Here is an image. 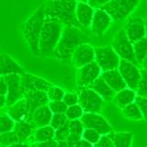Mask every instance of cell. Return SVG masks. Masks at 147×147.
<instances>
[{"mask_svg": "<svg viewBox=\"0 0 147 147\" xmlns=\"http://www.w3.org/2000/svg\"><path fill=\"white\" fill-rule=\"evenodd\" d=\"M50 1H53V0H50Z\"/></svg>", "mask_w": 147, "mask_h": 147, "instance_id": "obj_53", "label": "cell"}, {"mask_svg": "<svg viewBox=\"0 0 147 147\" xmlns=\"http://www.w3.org/2000/svg\"><path fill=\"white\" fill-rule=\"evenodd\" d=\"M57 147H70L67 141H60L58 142V145Z\"/></svg>", "mask_w": 147, "mask_h": 147, "instance_id": "obj_49", "label": "cell"}, {"mask_svg": "<svg viewBox=\"0 0 147 147\" xmlns=\"http://www.w3.org/2000/svg\"><path fill=\"white\" fill-rule=\"evenodd\" d=\"M7 113L16 122L21 121H27L29 117V108L25 98L18 100L14 105L7 108Z\"/></svg>", "mask_w": 147, "mask_h": 147, "instance_id": "obj_23", "label": "cell"}, {"mask_svg": "<svg viewBox=\"0 0 147 147\" xmlns=\"http://www.w3.org/2000/svg\"><path fill=\"white\" fill-rule=\"evenodd\" d=\"M16 126V121L7 113H3L0 117V131L1 133L13 131Z\"/></svg>", "mask_w": 147, "mask_h": 147, "instance_id": "obj_30", "label": "cell"}, {"mask_svg": "<svg viewBox=\"0 0 147 147\" xmlns=\"http://www.w3.org/2000/svg\"><path fill=\"white\" fill-rule=\"evenodd\" d=\"M64 26L54 18H46L40 37V55L49 56L54 53L61 39Z\"/></svg>", "mask_w": 147, "mask_h": 147, "instance_id": "obj_4", "label": "cell"}, {"mask_svg": "<svg viewBox=\"0 0 147 147\" xmlns=\"http://www.w3.org/2000/svg\"><path fill=\"white\" fill-rule=\"evenodd\" d=\"M101 136H102V135H101L98 131H96V130L86 128L84 132H83L82 139H84L85 141L90 142L91 144L96 145L99 142Z\"/></svg>", "mask_w": 147, "mask_h": 147, "instance_id": "obj_32", "label": "cell"}, {"mask_svg": "<svg viewBox=\"0 0 147 147\" xmlns=\"http://www.w3.org/2000/svg\"><path fill=\"white\" fill-rule=\"evenodd\" d=\"M100 76L108 83V85L111 87L116 93L125 89L127 87L126 83L124 81L123 77L121 76V73H119L118 69L102 72Z\"/></svg>", "mask_w": 147, "mask_h": 147, "instance_id": "obj_21", "label": "cell"}, {"mask_svg": "<svg viewBox=\"0 0 147 147\" xmlns=\"http://www.w3.org/2000/svg\"><path fill=\"white\" fill-rule=\"evenodd\" d=\"M68 121H69V119H67L65 113L53 114V119H52V122H51V126L56 131L59 128H61L63 125H65Z\"/></svg>", "mask_w": 147, "mask_h": 147, "instance_id": "obj_36", "label": "cell"}, {"mask_svg": "<svg viewBox=\"0 0 147 147\" xmlns=\"http://www.w3.org/2000/svg\"><path fill=\"white\" fill-rule=\"evenodd\" d=\"M55 138V130L51 126H44L40 128H36L34 132V142H42L53 140Z\"/></svg>", "mask_w": 147, "mask_h": 147, "instance_id": "obj_27", "label": "cell"}, {"mask_svg": "<svg viewBox=\"0 0 147 147\" xmlns=\"http://www.w3.org/2000/svg\"><path fill=\"white\" fill-rule=\"evenodd\" d=\"M135 103L138 105V107L140 108L144 119L147 121V98H142V96H137Z\"/></svg>", "mask_w": 147, "mask_h": 147, "instance_id": "obj_41", "label": "cell"}, {"mask_svg": "<svg viewBox=\"0 0 147 147\" xmlns=\"http://www.w3.org/2000/svg\"><path fill=\"white\" fill-rule=\"evenodd\" d=\"M118 70L125 81L127 87L136 91L142 77V69L126 60H121Z\"/></svg>", "mask_w": 147, "mask_h": 147, "instance_id": "obj_9", "label": "cell"}, {"mask_svg": "<svg viewBox=\"0 0 147 147\" xmlns=\"http://www.w3.org/2000/svg\"><path fill=\"white\" fill-rule=\"evenodd\" d=\"M58 142L53 139L47 142H33L31 144V147H57Z\"/></svg>", "mask_w": 147, "mask_h": 147, "instance_id": "obj_43", "label": "cell"}, {"mask_svg": "<svg viewBox=\"0 0 147 147\" xmlns=\"http://www.w3.org/2000/svg\"><path fill=\"white\" fill-rule=\"evenodd\" d=\"M95 62L98 64L102 72L118 69L121 58L113 50L111 46H103V47L95 48Z\"/></svg>", "mask_w": 147, "mask_h": 147, "instance_id": "obj_8", "label": "cell"}, {"mask_svg": "<svg viewBox=\"0 0 147 147\" xmlns=\"http://www.w3.org/2000/svg\"><path fill=\"white\" fill-rule=\"evenodd\" d=\"M142 77L136 90L137 96H142V98H147V71L145 69L142 68Z\"/></svg>", "mask_w": 147, "mask_h": 147, "instance_id": "obj_35", "label": "cell"}, {"mask_svg": "<svg viewBox=\"0 0 147 147\" xmlns=\"http://www.w3.org/2000/svg\"><path fill=\"white\" fill-rule=\"evenodd\" d=\"M7 92H8L7 83L5 80L4 76H1V78H0V94H1V96H7Z\"/></svg>", "mask_w": 147, "mask_h": 147, "instance_id": "obj_45", "label": "cell"}, {"mask_svg": "<svg viewBox=\"0 0 147 147\" xmlns=\"http://www.w3.org/2000/svg\"><path fill=\"white\" fill-rule=\"evenodd\" d=\"M8 86V92L7 95V107H10L18 100L24 98L26 94L22 85L21 75H9L4 76Z\"/></svg>", "mask_w": 147, "mask_h": 147, "instance_id": "obj_10", "label": "cell"}, {"mask_svg": "<svg viewBox=\"0 0 147 147\" xmlns=\"http://www.w3.org/2000/svg\"><path fill=\"white\" fill-rule=\"evenodd\" d=\"M35 130L36 127L31 122H29L27 121H21L16 122L14 131H15L20 142H28V144H30L29 142L31 140L32 144H33Z\"/></svg>", "mask_w": 147, "mask_h": 147, "instance_id": "obj_19", "label": "cell"}, {"mask_svg": "<svg viewBox=\"0 0 147 147\" xmlns=\"http://www.w3.org/2000/svg\"><path fill=\"white\" fill-rule=\"evenodd\" d=\"M96 9L88 3H77L76 6V20L81 27L90 28Z\"/></svg>", "mask_w": 147, "mask_h": 147, "instance_id": "obj_20", "label": "cell"}, {"mask_svg": "<svg viewBox=\"0 0 147 147\" xmlns=\"http://www.w3.org/2000/svg\"><path fill=\"white\" fill-rule=\"evenodd\" d=\"M63 101L65 103L68 107L74 105H77L79 104V96L76 92H67L65 93L63 96Z\"/></svg>", "mask_w": 147, "mask_h": 147, "instance_id": "obj_40", "label": "cell"}, {"mask_svg": "<svg viewBox=\"0 0 147 147\" xmlns=\"http://www.w3.org/2000/svg\"><path fill=\"white\" fill-rule=\"evenodd\" d=\"M88 37L79 28L64 27L60 41L54 51L55 58L60 60L71 59L75 51L81 44L88 43Z\"/></svg>", "mask_w": 147, "mask_h": 147, "instance_id": "obj_2", "label": "cell"}, {"mask_svg": "<svg viewBox=\"0 0 147 147\" xmlns=\"http://www.w3.org/2000/svg\"><path fill=\"white\" fill-rule=\"evenodd\" d=\"M84 114H85V111H84V109H83V108L81 107L80 104L70 106V107H68L66 112H65V115L69 121L80 119Z\"/></svg>", "mask_w": 147, "mask_h": 147, "instance_id": "obj_31", "label": "cell"}, {"mask_svg": "<svg viewBox=\"0 0 147 147\" xmlns=\"http://www.w3.org/2000/svg\"><path fill=\"white\" fill-rule=\"evenodd\" d=\"M69 129H70V134L82 138L86 128L81 119H74V121H69Z\"/></svg>", "mask_w": 147, "mask_h": 147, "instance_id": "obj_33", "label": "cell"}, {"mask_svg": "<svg viewBox=\"0 0 147 147\" xmlns=\"http://www.w3.org/2000/svg\"><path fill=\"white\" fill-rule=\"evenodd\" d=\"M95 48L92 47L89 43H84L77 47L71 59L75 66L79 69L86 64L95 62Z\"/></svg>", "mask_w": 147, "mask_h": 147, "instance_id": "obj_14", "label": "cell"}, {"mask_svg": "<svg viewBox=\"0 0 147 147\" xmlns=\"http://www.w3.org/2000/svg\"><path fill=\"white\" fill-rule=\"evenodd\" d=\"M96 147H114V144L112 140L110 139L109 134L102 135L100 138L99 142L95 145Z\"/></svg>", "mask_w": 147, "mask_h": 147, "instance_id": "obj_42", "label": "cell"}, {"mask_svg": "<svg viewBox=\"0 0 147 147\" xmlns=\"http://www.w3.org/2000/svg\"><path fill=\"white\" fill-rule=\"evenodd\" d=\"M7 147H31V144H28V142H15V144H10Z\"/></svg>", "mask_w": 147, "mask_h": 147, "instance_id": "obj_47", "label": "cell"}, {"mask_svg": "<svg viewBox=\"0 0 147 147\" xmlns=\"http://www.w3.org/2000/svg\"><path fill=\"white\" fill-rule=\"evenodd\" d=\"M53 113L50 109L48 105L41 106L39 109H37L31 118V123L36 128H40L44 126L51 125Z\"/></svg>", "mask_w": 147, "mask_h": 147, "instance_id": "obj_22", "label": "cell"}, {"mask_svg": "<svg viewBox=\"0 0 147 147\" xmlns=\"http://www.w3.org/2000/svg\"><path fill=\"white\" fill-rule=\"evenodd\" d=\"M140 0H111L101 8L115 21H121L135 10Z\"/></svg>", "mask_w": 147, "mask_h": 147, "instance_id": "obj_5", "label": "cell"}, {"mask_svg": "<svg viewBox=\"0 0 147 147\" xmlns=\"http://www.w3.org/2000/svg\"><path fill=\"white\" fill-rule=\"evenodd\" d=\"M125 32L132 43L136 41L144 39L146 37V27H145V20H142V18L136 17L130 18L125 27Z\"/></svg>", "mask_w": 147, "mask_h": 147, "instance_id": "obj_13", "label": "cell"}, {"mask_svg": "<svg viewBox=\"0 0 147 147\" xmlns=\"http://www.w3.org/2000/svg\"><path fill=\"white\" fill-rule=\"evenodd\" d=\"M133 49L137 62L139 65H142L147 57V36L133 43Z\"/></svg>", "mask_w": 147, "mask_h": 147, "instance_id": "obj_28", "label": "cell"}, {"mask_svg": "<svg viewBox=\"0 0 147 147\" xmlns=\"http://www.w3.org/2000/svg\"><path fill=\"white\" fill-rule=\"evenodd\" d=\"M89 87L93 89L96 93H98L105 101H113L114 96L116 95V92L108 85V83L101 76L98 78Z\"/></svg>", "mask_w": 147, "mask_h": 147, "instance_id": "obj_24", "label": "cell"}, {"mask_svg": "<svg viewBox=\"0 0 147 147\" xmlns=\"http://www.w3.org/2000/svg\"><path fill=\"white\" fill-rule=\"evenodd\" d=\"M110 139L112 140L114 147H131L132 142V134L131 132H110Z\"/></svg>", "mask_w": 147, "mask_h": 147, "instance_id": "obj_26", "label": "cell"}, {"mask_svg": "<svg viewBox=\"0 0 147 147\" xmlns=\"http://www.w3.org/2000/svg\"><path fill=\"white\" fill-rule=\"evenodd\" d=\"M24 98L27 101L28 108H29V117L28 121L31 122V118L34 111L41 106L48 105L50 102L47 92L43 91H30L27 92L24 96Z\"/></svg>", "mask_w": 147, "mask_h": 147, "instance_id": "obj_17", "label": "cell"}, {"mask_svg": "<svg viewBox=\"0 0 147 147\" xmlns=\"http://www.w3.org/2000/svg\"><path fill=\"white\" fill-rule=\"evenodd\" d=\"M76 147H94V145L91 144L90 142L85 141L84 139H81L76 142Z\"/></svg>", "mask_w": 147, "mask_h": 147, "instance_id": "obj_46", "label": "cell"}, {"mask_svg": "<svg viewBox=\"0 0 147 147\" xmlns=\"http://www.w3.org/2000/svg\"><path fill=\"white\" fill-rule=\"evenodd\" d=\"M121 113L126 119H131V121H142V119H144L141 109L135 102L121 109Z\"/></svg>", "mask_w": 147, "mask_h": 147, "instance_id": "obj_29", "label": "cell"}, {"mask_svg": "<svg viewBox=\"0 0 147 147\" xmlns=\"http://www.w3.org/2000/svg\"><path fill=\"white\" fill-rule=\"evenodd\" d=\"M48 98L50 101H60L63 99V96L65 95L64 90L60 86H53L47 92Z\"/></svg>", "mask_w": 147, "mask_h": 147, "instance_id": "obj_34", "label": "cell"}, {"mask_svg": "<svg viewBox=\"0 0 147 147\" xmlns=\"http://www.w3.org/2000/svg\"><path fill=\"white\" fill-rule=\"evenodd\" d=\"M137 98L136 91L132 90L129 87H126L125 89L118 92L115 95L113 98V102L116 104L119 109H123L127 107L128 105L132 104L135 102Z\"/></svg>", "mask_w": 147, "mask_h": 147, "instance_id": "obj_25", "label": "cell"}, {"mask_svg": "<svg viewBox=\"0 0 147 147\" xmlns=\"http://www.w3.org/2000/svg\"><path fill=\"white\" fill-rule=\"evenodd\" d=\"M85 128L93 129L101 135H107L112 132V127L103 116L98 113H85L80 119Z\"/></svg>", "mask_w": 147, "mask_h": 147, "instance_id": "obj_12", "label": "cell"}, {"mask_svg": "<svg viewBox=\"0 0 147 147\" xmlns=\"http://www.w3.org/2000/svg\"><path fill=\"white\" fill-rule=\"evenodd\" d=\"M111 47L119 55L121 60H126L139 66V63L135 57L133 43L129 40L125 30H121L117 32V34L113 38Z\"/></svg>", "mask_w": 147, "mask_h": 147, "instance_id": "obj_6", "label": "cell"}, {"mask_svg": "<svg viewBox=\"0 0 147 147\" xmlns=\"http://www.w3.org/2000/svg\"><path fill=\"white\" fill-rule=\"evenodd\" d=\"M145 27H146V35H147V20H145Z\"/></svg>", "mask_w": 147, "mask_h": 147, "instance_id": "obj_52", "label": "cell"}, {"mask_svg": "<svg viewBox=\"0 0 147 147\" xmlns=\"http://www.w3.org/2000/svg\"><path fill=\"white\" fill-rule=\"evenodd\" d=\"M94 147H96V146H95V145H94Z\"/></svg>", "mask_w": 147, "mask_h": 147, "instance_id": "obj_54", "label": "cell"}, {"mask_svg": "<svg viewBox=\"0 0 147 147\" xmlns=\"http://www.w3.org/2000/svg\"><path fill=\"white\" fill-rule=\"evenodd\" d=\"M79 104L85 113H98L104 106V99L90 87H79Z\"/></svg>", "mask_w": 147, "mask_h": 147, "instance_id": "obj_7", "label": "cell"}, {"mask_svg": "<svg viewBox=\"0 0 147 147\" xmlns=\"http://www.w3.org/2000/svg\"><path fill=\"white\" fill-rule=\"evenodd\" d=\"M21 78H22V85L26 93L30 91L48 92V90L53 86L52 83L45 80L44 78L31 75V74L24 73L23 75H21Z\"/></svg>", "mask_w": 147, "mask_h": 147, "instance_id": "obj_16", "label": "cell"}, {"mask_svg": "<svg viewBox=\"0 0 147 147\" xmlns=\"http://www.w3.org/2000/svg\"><path fill=\"white\" fill-rule=\"evenodd\" d=\"M111 0H88V3L91 7H93L95 9L96 8H101L102 7H104L105 5H107L108 3H109Z\"/></svg>", "mask_w": 147, "mask_h": 147, "instance_id": "obj_44", "label": "cell"}, {"mask_svg": "<svg viewBox=\"0 0 147 147\" xmlns=\"http://www.w3.org/2000/svg\"><path fill=\"white\" fill-rule=\"evenodd\" d=\"M76 1L79 3V2H81V3H87L88 2V0H76Z\"/></svg>", "mask_w": 147, "mask_h": 147, "instance_id": "obj_51", "label": "cell"}, {"mask_svg": "<svg viewBox=\"0 0 147 147\" xmlns=\"http://www.w3.org/2000/svg\"><path fill=\"white\" fill-rule=\"evenodd\" d=\"M70 135V129H69V121L63 125V127L59 128L58 130L55 131V138L54 139L57 142L60 141H66L67 138Z\"/></svg>", "mask_w": 147, "mask_h": 147, "instance_id": "obj_39", "label": "cell"}, {"mask_svg": "<svg viewBox=\"0 0 147 147\" xmlns=\"http://www.w3.org/2000/svg\"><path fill=\"white\" fill-rule=\"evenodd\" d=\"M50 109L52 110L53 114L65 113L68 109V106L63 102V100L60 101H50L48 103Z\"/></svg>", "mask_w": 147, "mask_h": 147, "instance_id": "obj_37", "label": "cell"}, {"mask_svg": "<svg viewBox=\"0 0 147 147\" xmlns=\"http://www.w3.org/2000/svg\"><path fill=\"white\" fill-rule=\"evenodd\" d=\"M0 73L1 76H6L9 75H23L25 72L10 55L2 53L0 55Z\"/></svg>", "mask_w": 147, "mask_h": 147, "instance_id": "obj_18", "label": "cell"}, {"mask_svg": "<svg viewBox=\"0 0 147 147\" xmlns=\"http://www.w3.org/2000/svg\"><path fill=\"white\" fill-rule=\"evenodd\" d=\"M5 106H7V96H0V107L4 108Z\"/></svg>", "mask_w": 147, "mask_h": 147, "instance_id": "obj_48", "label": "cell"}, {"mask_svg": "<svg viewBox=\"0 0 147 147\" xmlns=\"http://www.w3.org/2000/svg\"><path fill=\"white\" fill-rule=\"evenodd\" d=\"M112 18L102 8H96L92 20L90 30L95 35H103L112 23Z\"/></svg>", "mask_w": 147, "mask_h": 147, "instance_id": "obj_15", "label": "cell"}, {"mask_svg": "<svg viewBox=\"0 0 147 147\" xmlns=\"http://www.w3.org/2000/svg\"><path fill=\"white\" fill-rule=\"evenodd\" d=\"M0 138H1V144L5 147L15 144V142H20L14 131H9V132H6V133H1Z\"/></svg>", "mask_w": 147, "mask_h": 147, "instance_id": "obj_38", "label": "cell"}, {"mask_svg": "<svg viewBox=\"0 0 147 147\" xmlns=\"http://www.w3.org/2000/svg\"><path fill=\"white\" fill-rule=\"evenodd\" d=\"M76 0H53L45 6L46 18H54L64 27L80 28L76 20Z\"/></svg>", "mask_w": 147, "mask_h": 147, "instance_id": "obj_3", "label": "cell"}, {"mask_svg": "<svg viewBox=\"0 0 147 147\" xmlns=\"http://www.w3.org/2000/svg\"><path fill=\"white\" fill-rule=\"evenodd\" d=\"M102 70L96 62L86 64L78 69L77 86L79 87H89L93 83L100 77Z\"/></svg>", "mask_w": 147, "mask_h": 147, "instance_id": "obj_11", "label": "cell"}, {"mask_svg": "<svg viewBox=\"0 0 147 147\" xmlns=\"http://www.w3.org/2000/svg\"><path fill=\"white\" fill-rule=\"evenodd\" d=\"M142 69H145V70L147 71V57H146V59L144 60V62L142 63Z\"/></svg>", "mask_w": 147, "mask_h": 147, "instance_id": "obj_50", "label": "cell"}, {"mask_svg": "<svg viewBox=\"0 0 147 147\" xmlns=\"http://www.w3.org/2000/svg\"><path fill=\"white\" fill-rule=\"evenodd\" d=\"M45 20V6H40L23 24V37L34 56H40V37Z\"/></svg>", "mask_w": 147, "mask_h": 147, "instance_id": "obj_1", "label": "cell"}]
</instances>
